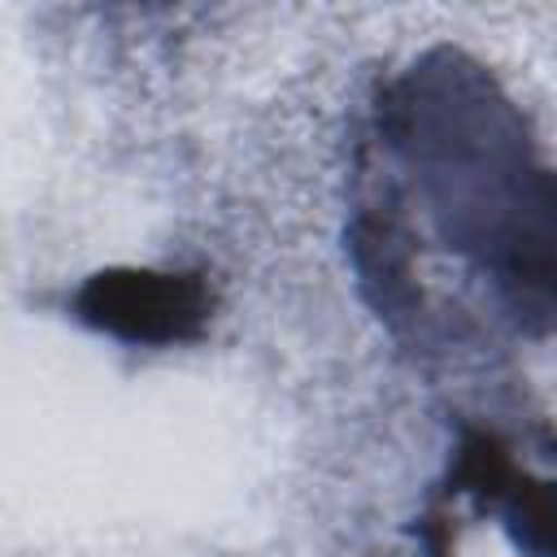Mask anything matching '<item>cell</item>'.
<instances>
[{
    "mask_svg": "<svg viewBox=\"0 0 557 557\" xmlns=\"http://www.w3.org/2000/svg\"><path fill=\"white\" fill-rule=\"evenodd\" d=\"M74 318L122 344L170 348L200 339L209 322V287L178 270L117 265L91 274L74 292Z\"/></svg>",
    "mask_w": 557,
    "mask_h": 557,
    "instance_id": "6da1fadb",
    "label": "cell"
},
{
    "mask_svg": "<svg viewBox=\"0 0 557 557\" xmlns=\"http://www.w3.org/2000/svg\"><path fill=\"white\" fill-rule=\"evenodd\" d=\"M448 483H453V492H466L479 500H505L518 487V470L492 431H461Z\"/></svg>",
    "mask_w": 557,
    "mask_h": 557,
    "instance_id": "7a4b0ae2",
    "label": "cell"
},
{
    "mask_svg": "<svg viewBox=\"0 0 557 557\" xmlns=\"http://www.w3.org/2000/svg\"><path fill=\"white\" fill-rule=\"evenodd\" d=\"M505 522L527 557H557V483H522L505 496Z\"/></svg>",
    "mask_w": 557,
    "mask_h": 557,
    "instance_id": "3957f363",
    "label": "cell"
}]
</instances>
